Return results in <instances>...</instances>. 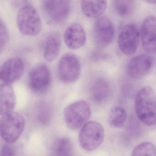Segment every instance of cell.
<instances>
[{
  "label": "cell",
  "mask_w": 156,
  "mask_h": 156,
  "mask_svg": "<svg viewBox=\"0 0 156 156\" xmlns=\"http://www.w3.org/2000/svg\"><path fill=\"white\" fill-rule=\"evenodd\" d=\"M132 156H156V147L150 142H143L136 146Z\"/></svg>",
  "instance_id": "obj_23"
},
{
  "label": "cell",
  "mask_w": 156,
  "mask_h": 156,
  "mask_svg": "<svg viewBox=\"0 0 156 156\" xmlns=\"http://www.w3.org/2000/svg\"><path fill=\"white\" fill-rule=\"evenodd\" d=\"M53 156H73V146L67 137H60L54 142L52 147Z\"/></svg>",
  "instance_id": "obj_19"
},
{
  "label": "cell",
  "mask_w": 156,
  "mask_h": 156,
  "mask_svg": "<svg viewBox=\"0 0 156 156\" xmlns=\"http://www.w3.org/2000/svg\"><path fill=\"white\" fill-rule=\"evenodd\" d=\"M140 37V31L135 24L126 25L118 38V46L122 53L125 55H133L138 47Z\"/></svg>",
  "instance_id": "obj_9"
},
{
  "label": "cell",
  "mask_w": 156,
  "mask_h": 156,
  "mask_svg": "<svg viewBox=\"0 0 156 156\" xmlns=\"http://www.w3.org/2000/svg\"><path fill=\"white\" fill-rule=\"evenodd\" d=\"M0 96L1 115L13 112L15 106L16 100L12 84L1 83Z\"/></svg>",
  "instance_id": "obj_15"
},
{
  "label": "cell",
  "mask_w": 156,
  "mask_h": 156,
  "mask_svg": "<svg viewBox=\"0 0 156 156\" xmlns=\"http://www.w3.org/2000/svg\"><path fill=\"white\" fill-rule=\"evenodd\" d=\"M127 119V113L124 108L121 106L113 107L109 114L108 122L111 126L120 128L124 125Z\"/></svg>",
  "instance_id": "obj_20"
},
{
  "label": "cell",
  "mask_w": 156,
  "mask_h": 156,
  "mask_svg": "<svg viewBox=\"0 0 156 156\" xmlns=\"http://www.w3.org/2000/svg\"><path fill=\"white\" fill-rule=\"evenodd\" d=\"M50 70L45 65H39L32 69L28 75V83L32 91L42 94L47 91L51 83Z\"/></svg>",
  "instance_id": "obj_8"
},
{
  "label": "cell",
  "mask_w": 156,
  "mask_h": 156,
  "mask_svg": "<svg viewBox=\"0 0 156 156\" xmlns=\"http://www.w3.org/2000/svg\"><path fill=\"white\" fill-rule=\"evenodd\" d=\"M64 40L66 45L70 49H78L83 46L86 42V32L79 24H72L66 29Z\"/></svg>",
  "instance_id": "obj_14"
},
{
  "label": "cell",
  "mask_w": 156,
  "mask_h": 156,
  "mask_svg": "<svg viewBox=\"0 0 156 156\" xmlns=\"http://www.w3.org/2000/svg\"><path fill=\"white\" fill-rule=\"evenodd\" d=\"M135 111L142 123L156 125V93L152 88L146 86L139 91L136 97Z\"/></svg>",
  "instance_id": "obj_1"
},
{
  "label": "cell",
  "mask_w": 156,
  "mask_h": 156,
  "mask_svg": "<svg viewBox=\"0 0 156 156\" xmlns=\"http://www.w3.org/2000/svg\"><path fill=\"white\" fill-rule=\"evenodd\" d=\"M0 49L1 52H2L3 49L5 48L9 38V34L8 30L4 23L1 20V25H0Z\"/></svg>",
  "instance_id": "obj_24"
},
{
  "label": "cell",
  "mask_w": 156,
  "mask_h": 156,
  "mask_svg": "<svg viewBox=\"0 0 156 156\" xmlns=\"http://www.w3.org/2000/svg\"><path fill=\"white\" fill-rule=\"evenodd\" d=\"M81 66L78 58L74 54L67 53L60 60L58 76L62 83L69 84L76 81L80 76Z\"/></svg>",
  "instance_id": "obj_7"
},
{
  "label": "cell",
  "mask_w": 156,
  "mask_h": 156,
  "mask_svg": "<svg viewBox=\"0 0 156 156\" xmlns=\"http://www.w3.org/2000/svg\"><path fill=\"white\" fill-rule=\"evenodd\" d=\"M61 38L57 33H52L48 36L44 44V56L49 62H52L57 58L61 49Z\"/></svg>",
  "instance_id": "obj_16"
},
{
  "label": "cell",
  "mask_w": 156,
  "mask_h": 156,
  "mask_svg": "<svg viewBox=\"0 0 156 156\" xmlns=\"http://www.w3.org/2000/svg\"><path fill=\"white\" fill-rule=\"evenodd\" d=\"M91 110L89 104L80 100L69 105L64 111V118L67 126L70 129H81L88 122L90 117Z\"/></svg>",
  "instance_id": "obj_4"
},
{
  "label": "cell",
  "mask_w": 156,
  "mask_h": 156,
  "mask_svg": "<svg viewBox=\"0 0 156 156\" xmlns=\"http://www.w3.org/2000/svg\"><path fill=\"white\" fill-rule=\"evenodd\" d=\"M143 1L145 2H146L152 4L156 3V0H143Z\"/></svg>",
  "instance_id": "obj_26"
},
{
  "label": "cell",
  "mask_w": 156,
  "mask_h": 156,
  "mask_svg": "<svg viewBox=\"0 0 156 156\" xmlns=\"http://www.w3.org/2000/svg\"><path fill=\"white\" fill-rule=\"evenodd\" d=\"M42 9L49 23L59 24L68 16L71 2V0H44Z\"/></svg>",
  "instance_id": "obj_6"
},
{
  "label": "cell",
  "mask_w": 156,
  "mask_h": 156,
  "mask_svg": "<svg viewBox=\"0 0 156 156\" xmlns=\"http://www.w3.org/2000/svg\"><path fill=\"white\" fill-rule=\"evenodd\" d=\"M104 134V128L100 123L94 121L88 122L80 131V145L86 151H94L101 145Z\"/></svg>",
  "instance_id": "obj_5"
},
{
  "label": "cell",
  "mask_w": 156,
  "mask_h": 156,
  "mask_svg": "<svg viewBox=\"0 0 156 156\" xmlns=\"http://www.w3.org/2000/svg\"><path fill=\"white\" fill-rule=\"evenodd\" d=\"M114 34V26L109 17L100 16L96 20L93 34L95 43L98 47L104 48L108 46L113 39Z\"/></svg>",
  "instance_id": "obj_10"
},
{
  "label": "cell",
  "mask_w": 156,
  "mask_h": 156,
  "mask_svg": "<svg viewBox=\"0 0 156 156\" xmlns=\"http://www.w3.org/2000/svg\"><path fill=\"white\" fill-rule=\"evenodd\" d=\"M25 126L24 118L19 113L13 112L1 115L0 128L3 140L8 144L16 142L23 133Z\"/></svg>",
  "instance_id": "obj_2"
},
{
  "label": "cell",
  "mask_w": 156,
  "mask_h": 156,
  "mask_svg": "<svg viewBox=\"0 0 156 156\" xmlns=\"http://www.w3.org/2000/svg\"><path fill=\"white\" fill-rule=\"evenodd\" d=\"M141 38L144 49L150 54L156 53V17L150 15L145 18L141 27Z\"/></svg>",
  "instance_id": "obj_13"
},
{
  "label": "cell",
  "mask_w": 156,
  "mask_h": 156,
  "mask_svg": "<svg viewBox=\"0 0 156 156\" xmlns=\"http://www.w3.org/2000/svg\"><path fill=\"white\" fill-rule=\"evenodd\" d=\"M107 0H81L82 12L89 18H99L107 7Z\"/></svg>",
  "instance_id": "obj_17"
},
{
  "label": "cell",
  "mask_w": 156,
  "mask_h": 156,
  "mask_svg": "<svg viewBox=\"0 0 156 156\" xmlns=\"http://www.w3.org/2000/svg\"><path fill=\"white\" fill-rule=\"evenodd\" d=\"M24 65L19 58H12L3 63L0 69L1 83L12 84L23 75Z\"/></svg>",
  "instance_id": "obj_11"
},
{
  "label": "cell",
  "mask_w": 156,
  "mask_h": 156,
  "mask_svg": "<svg viewBox=\"0 0 156 156\" xmlns=\"http://www.w3.org/2000/svg\"><path fill=\"white\" fill-rule=\"evenodd\" d=\"M16 152L14 148L9 144H5L2 147L1 156H15Z\"/></svg>",
  "instance_id": "obj_25"
},
{
  "label": "cell",
  "mask_w": 156,
  "mask_h": 156,
  "mask_svg": "<svg viewBox=\"0 0 156 156\" xmlns=\"http://www.w3.org/2000/svg\"><path fill=\"white\" fill-rule=\"evenodd\" d=\"M153 60L150 55H140L132 58L127 64V75L132 79L138 80L145 76L152 68Z\"/></svg>",
  "instance_id": "obj_12"
},
{
  "label": "cell",
  "mask_w": 156,
  "mask_h": 156,
  "mask_svg": "<svg viewBox=\"0 0 156 156\" xmlns=\"http://www.w3.org/2000/svg\"><path fill=\"white\" fill-rule=\"evenodd\" d=\"M53 115L51 105L45 102L40 103L37 108L36 117L41 124L45 125L50 122Z\"/></svg>",
  "instance_id": "obj_22"
},
{
  "label": "cell",
  "mask_w": 156,
  "mask_h": 156,
  "mask_svg": "<svg viewBox=\"0 0 156 156\" xmlns=\"http://www.w3.org/2000/svg\"><path fill=\"white\" fill-rule=\"evenodd\" d=\"M136 0H114L116 12L121 17H125L132 14L135 7Z\"/></svg>",
  "instance_id": "obj_21"
},
{
  "label": "cell",
  "mask_w": 156,
  "mask_h": 156,
  "mask_svg": "<svg viewBox=\"0 0 156 156\" xmlns=\"http://www.w3.org/2000/svg\"><path fill=\"white\" fill-rule=\"evenodd\" d=\"M110 90V84L106 80L103 78L97 79L92 86V100L96 103H102L109 97Z\"/></svg>",
  "instance_id": "obj_18"
},
{
  "label": "cell",
  "mask_w": 156,
  "mask_h": 156,
  "mask_svg": "<svg viewBox=\"0 0 156 156\" xmlns=\"http://www.w3.org/2000/svg\"><path fill=\"white\" fill-rule=\"evenodd\" d=\"M16 23L20 32L25 35H37L42 28L40 16L35 8L31 5H24L19 10Z\"/></svg>",
  "instance_id": "obj_3"
}]
</instances>
